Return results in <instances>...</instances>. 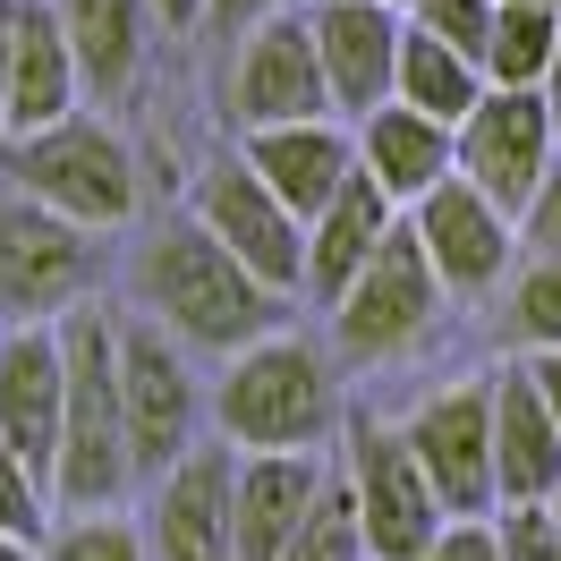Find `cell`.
Here are the masks:
<instances>
[{"instance_id":"obj_1","label":"cell","mask_w":561,"mask_h":561,"mask_svg":"<svg viewBox=\"0 0 561 561\" xmlns=\"http://www.w3.org/2000/svg\"><path fill=\"white\" fill-rule=\"evenodd\" d=\"M137 316H153L179 350H196V357H239L247 341L280 332L289 298L264 289L196 213H171L137 247Z\"/></svg>"},{"instance_id":"obj_2","label":"cell","mask_w":561,"mask_h":561,"mask_svg":"<svg viewBox=\"0 0 561 561\" xmlns=\"http://www.w3.org/2000/svg\"><path fill=\"white\" fill-rule=\"evenodd\" d=\"M0 179L9 187H26L35 205H51L60 221L77 230H119V221H137L145 205V171H137V145L111 128L103 111H60V119H43V128H18V137H0Z\"/></svg>"},{"instance_id":"obj_3","label":"cell","mask_w":561,"mask_h":561,"mask_svg":"<svg viewBox=\"0 0 561 561\" xmlns=\"http://www.w3.org/2000/svg\"><path fill=\"white\" fill-rule=\"evenodd\" d=\"M341 425V383L332 357L298 332H264L221 366L213 391V434L230 451H323Z\"/></svg>"},{"instance_id":"obj_4","label":"cell","mask_w":561,"mask_h":561,"mask_svg":"<svg viewBox=\"0 0 561 561\" xmlns=\"http://www.w3.org/2000/svg\"><path fill=\"white\" fill-rule=\"evenodd\" d=\"M60 350H69V400H60V443H51V502L69 511H111L137 485L128 468V434H119V375H111V316L85 298L60 316Z\"/></svg>"},{"instance_id":"obj_5","label":"cell","mask_w":561,"mask_h":561,"mask_svg":"<svg viewBox=\"0 0 561 561\" xmlns=\"http://www.w3.org/2000/svg\"><path fill=\"white\" fill-rule=\"evenodd\" d=\"M111 375H119L128 468H137V485H153L187 443H205V391L187 375V350L153 316H111Z\"/></svg>"},{"instance_id":"obj_6","label":"cell","mask_w":561,"mask_h":561,"mask_svg":"<svg viewBox=\"0 0 561 561\" xmlns=\"http://www.w3.org/2000/svg\"><path fill=\"white\" fill-rule=\"evenodd\" d=\"M443 298H451V289L434 280L417 230H409V213H400L383 230V247L357 264V280L323 307V316H332V350L357 357V366H383V357L417 350L425 332L443 323Z\"/></svg>"},{"instance_id":"obj_7","label":"cell","mask_w":561,"mask_h":561,"mask_svg":"<svg viewBox=\"0 0 561 561\" xmlns=\"http://www.w3.org/2000/svg\"><path fill=\"white\" fill-rule=\"evenodd\" d=\"M94 298V230L60 221L26 187L0 179V332L9 323H60Z\"/></svg>"},{"instance_id":"obj_8","label":"cell","mask_w":561,"mask_h":561,"mask_svg":"<svg viewBox=\"0 0 561 561\" xmlns=\"http://www.w3.org/2000/svg\"><path fill=\"white\" fill-rule=\"evenodd\" d=\"M341 477H350V502H357V536H366V561H425V545L451 527V511L434 502L425 485L417 451H409V434L383 417H350L341 425Z\"/></svg>"},{"instance_id":"obj_9","label":"cell","mask_w":561,"mask_h":561,"mask_svg":"<svg viewBox=\"0 0 561 561\" xmlns=\"http://www.w3.org/2000/svg\"><path fill=\"white\" fill-rule=\"evenodd\" d=\"M187 213L205 221L213 239L239 255L247 273L264 280V289H280V298H298V273H307V221L280 205L264 179L247 171L239 145H221V153H205V171H196V196H187Z\"/></svg>"},{"instance_id":"obj_10","label":"cell","mask_w":561,"mask_h":561,"mask_svg":"<svg viewBox=\"0 0 561 561\" xmlns=\"http://www.w3.org/2000/svg\"><path fill=\"white\" fill-rule=\"evenodd\" d=\"M221 111H230L239 137L247 128H289V119H332L307 9H273V18H255L239 35L230 77H221Z\"/></svg>"},{"instance_id":"obj_11","label":"cell","mask_w":561,"mask_h":561,"mask_svg":"<svg viewBox=\"0 0 561 561\" xmlns=\"http://www.w3.org/2000/svg\"><path fill=\"white\" fill-rule=\"evenodd\" d=\"M451 145H459V179L519 221V205L536 196V179L553 171L561 128H553V111H545L536 85H485V103L451 128Z\"/></svg>"},{"instance_id":"obj_12","label":"cell","mask_w":561,"mask_h":561,"mask_svg":"<svg viewBox=\"0 0 561 561\" xmlns=\"http://www.w3.org/2000/svg\"><path fill=\"white\" fill-rule=\"evenodd\" d=\"M409 451L451 519H493V383H443L409 409Z\"/></svg>"},{"instance_id":"obj_13","label":"cell","mask_w":561,"mask_h":561,"mask_svg":"<svg viewBox=\"0 0 561 561\" xmlns=\"http://www.w3.org/2000/svg\"><path fill=\"white\" fill-rule=\"evenodd\" d=\"M230 477L239 451L221 434L187 443L145 493V561H230Z\"/></svg>"},{"instance_id":"obj_14","label":"cell","mask_w":561,"mask_h":561,"mask_svg":"<svg viewBox=\"0 0 561 561\" xmlns=\"http://www.w3.org/2000/svg\"><path fill=\"white\" fill-rule=\"evenodd\" d=\"M409 230H417L425 264H434V280H443L451 298H493V289L511 280V264H519V221L493 205V196H477L459 171L443 179L434 196L409 205Z\"/></svg>"},{"instance_id":"obj_15","label":"cell","mask_w":561,"mask_h":561,"mask_svg":"<svg viewBox=\"0 0 561 561\" xmlns=\"http://www.w3.org/2000/svg\"><path fill=\"white\" fill-rule=\"evenodd\" d=\"M307 26H316L323 94L350 128L375 103H391V60H400V9L391 0H316Z\"/></svg>"},{"instance_id":"obj_16","label":"cell","mask_w":561,"mask_h":561,"mask_svg":"<svg viewBox=\"0 0 561 561\" xmlns=\"http://www.w3.org/2000/svg\"><path fill=\"white\" fill-rule=\"evenodd\" d=\"M60 400H69L60 323H9L0 332V443L43 477H51V443H60Z\"/></svg>"},{"instance_id":"obj_17","label":"cell","mask_w":561,"mask_h":561,"mask_svg":"<svg viewBox=\"0 0 561 561\" xmlns=\"http://www.w3.org/2000/svg\"><path fill=\"white\" fill-rule=\"evenodd\" d=\"M85 103L77 85V51L60 35V9L51 0H9V60H0V137L43 128L60 111Z\"/></svg>"},{"instance_id":"obj_18","label":"cell","mask_w":561,"mask_h":561,"mask_svg":"<svg viewBox=\"0 0 561 561\" xmlns=\"http://www.w3.org/2000/svg\"><path fill=\"white\" fill-rule=\"evenodd\" d=\"M323 451H239L230 477V561H280L289 536L323 493Z\"/></svg>"},{"instance_id":"obj_19","label":"cell","mask_w":561,"mask_h":561,"mask_svg":"<svg viewBox=\"0 0 561 561\" xmlns=\"http://www.w3.org/2000/svg\"><path fill=\"white\" fill-rule=\"evenodd\" d=\"M247 171L273 187L280 205L298 213V221H316L332 196H341V179L357 171V137L341 119H289V128H247L239 137Z\"/></svg>"},{"instance_id":"obj_20","label":"cell","mask_w":561,"mask_h":561,"mask_svg":"<svg viewBox=\"0 0 561 561\" xmlns=\"http://www.w3.org/2000/svg\"><path fill=\"white\" fill-rule=\"evenodd\" d=\"M553 493H561V425L545 417L527 366L511 357L493 375V511L502 502H553Z\"/></svg>"},{"instance_id":"obj_21","label":"cell","mask_w":561,"mask_h":561,"mask_svg":"<svg viewBox=\"0 0 561 561\" xmlns=\"http://www.w3.org/2000/svg\"><path fill=\"white\" fill-rule=\"evenodd\" d=\"M350 137H357V171L375 179L400 213L417 205V196H434V187L459 171L451 128H443V119H425V111H409V103H375Z\"/></svg>"},{"instance_id":"obj_22","label":"cell","mask_w":561,"mask_h":561,"mask_svg":"<svg viewBox=\"0 0 561 561\" xmlns=\"http://www.w3.org/2000/svg\"><path fill=\"white\" fill-rule=\"evenodd\" d=\"M60 9V35L77 51V85L85 103H128L153 51V9L145 0H51Z\"/></svg>"},{"instance_id":"obj_23","label":"cell","mask_w":561,"mask_h":561,"mask_svg":"<svg viewBox=\"0 0 561 561\" xmlns=\"http://www.w3.org/2000/svg\"><path fill=\"white\" fill-rule=\"evenodd\" d=\"M391 221H400V205H391V196H383L366 171H350V179H341V196H332V205L307 221V273H298V298L332 307V298L357 280V264L383 247Z\"/></svg>"},{"instance_id":"obj_24","label":"cell","mask_w":561,"mask_h":561,"mask_svg":"<svg viewBox=\"0 0 561 561\" xmlns=\"http://www.w3.org/2000/svg\"><path fill=\"white\" fill-rule=\"evenodd\" d=\"M391 103L425 111V119H443V128H459L468 111L485 103V69L468 60V51H451V43H434L425 26H409L400 18V60H391Z\"/></svg>"},{"instance_id":"obj_25","label":"cell","mask_w":561,"mask_h":561,"mask_svg":"<svg viewBox=\"0 0 561 561\" xmlns=\"http://www.w3.org/2000/svg\"><path fill=\"white\" fill-rule=\"evenodd\" d=\"M553 35H561V9L493 0V26H485V85H545V69H553Z\"/></svg>"},{"instance_id":"obj_26","label":"cell","mask_w":561,"mask_h":561,"mask_svg":"<svg viewBox=\"0 0 561 561\" xmlns=\"http://www.w3.org/2000/svg\"><path fill=\"white\" fill-rule=\"evenodd\" d=\"M502 332L519 350H561V255H519L502 280Z\"/></svg>"},{"instance_id":"obj_27","label":"cell","mask_w":561,"mask_h":561,"mask_svg":"<svg viewBox=\"0 0 561 561\" xmlns=\"http://www.w3.org/2000/svg\"><path fill=\"white\" fill-rule=\"evenodd\" d=\"M280 561H366L350 477H323V493L307 502V519H298V536H289V553H280Z\"/></svg>"},{"instance_id":"obj_28","label":"cell","mask_w":561,"mask_h":561,"mask_svg":"<svg viewBox=\"0 0 561 561\" xmlns=\"http://www.w3.org/2000/svg\"><path fill=\"white\" fill-rule=\"evenodd\" d=\"M43 561H145V527L119 511H69L60 527H43Z\"/></svg>"},{"instance_id":"obj_29","label":"cell","mask_w":561,"mask_h":561,"mask_svg":"<svg viewBox=\"0 0 561 561\" xmlns=\"http://www.w3.org/2000/svg\"><path fill=\"white\" fill-rule=\"evenodd\" d=\"M43 527H51V477H43V468H26V459L0 443V536L43 545Z\"/></svg>"},{"instance_id":"obj_30","label":"cell","mask_w":561,"mask_h":561,"mask_svg":"<svg viewBox=\"0 0 561 561\" xmlns=\"http://www.w3.org/2000/svg\"><path fill=\"white\" fill-rule=\"evenodd\" d=\"M400 18H409V26H425L434 43L468 51V60L485 69V26H493V0H409Z\"/></svg>"},{"instance_id":"obj_31","label":"cell","mask_w":561,"mask_h":561,"mask_svg":"<svg viewBox=\"0 0 561 561\" xmlns=\"http://www.w3.org/2000/svg\"><path fill=\"white\" fill-rule=\"evenodd\" d=\"M493 553L502 561H561L553 502H502V511H493Z\"/></svg>"},{"instance_id":"obj_32","label":"cell","mask_w":561,"mask_h":561,"mask_svg":"<svg viewBox=\"0 0 561 561\" xmlns=\"http://www.w3.org/2000/svg\"><path fill=\"white\" fill-rule=\"evenodd\" d=\"M519 255H561V153L536 179V196L519 205Z\"/></svg>"},{"instance_id":"obj_33","label":"cell","mask_w":561,"mask_h":561,"mask_svg":"<svg viewBox=\"0 0 561 561\" xmlns=\"http://www.w3.org/2000/svg\"><path fill=\"white\" fill-rule=\"evenodd\" d=\"M425 561H502L493 553V519H451L434 545H425Z\"/></svg>"},{"instance_id":"obj_34","label":"cell","mask_w":561,"mask_h":561,"mask_svg":"<svg viewBox=\"0 0 561 561\" xmlns=\"http://www.w3.org/2000/svg\"><path fill=\"white\" fill-rule=\"evenodd\" d=\"M527 383H536V400H545V417L561 425V350H519Z\"/></svg>"},{"instance_id":"obj_35","label":"cell","mask_w":561,"mask_h":561,"mask_svg":"<svg viewBox=\"0 0 561 561\" xmlns=\"http://www.w3.org/2000/svg\"><path fill=\"white\" fill-rule=\"evenodd\" d=\"M273 9H289V0H205V26L247 35V26H255V18H273Z\"/></svg>"},{"instance_id":"obj_36","label":"cell","mask_w":561,"mask_h":561,"mask_svg":"<svg viewBox=\"0 0 561 561\" xmlns=\"http://www.w3.org/2000/svg\"><path fill=\"white\" fill-rule=\"evenodd\" d=\"M153 9V35H196L205 26V0H145Z\"/></svg>"},{"instance_id":"obj_37","label":"cell","mask_w":561,"mask_h":561,"mask_svg":"<svg viewBox=\"0 0 561 561\" xmlns=\"http://www.w3.org/2000/svg\"><path fill=\"white\" fill-rule=\"evenodd\" d=\"M536 94H545V111H553V128H561V35H553V69H545V85H536Z\"/></svg>"},{"instance_id":"obj_38","label":"cell","mask_w":561,"mask_h":561,"mask_svg":"<svg viewBox=\"0 0 561 561\" xmlns=\"http://www.w3.org/2000/svg\"><path fill=\"white\" fill-rule=\"evenodd\" d=\"M0 561H43V553L26 545V536H0Z\"/></svg>"},{"instance_id":"obj_39","label":"cell","mask_w":561,"mask_h":561,"mask_svg":"<svg viewBox=\"0 0 561 561\" xmlns=\"http://www.w3.org/2000/svg\"><path fill=\"white\" fill-rule=\"evenodd\" d=\"M0 60H9V0H0Z\"/></svg>"},{"instance_id":"obj_40","label":"cell","mask_w":561,"mask_h":561,"mask_svg":"<svg viewBox=\"0 0 561 561\" xmlns=\"http://www.w3.org/2000/svg\"><path fill=\"white\" fill-rule=\"evenodd\" d=\"M527 9H561V0H527Z\"/></svg>"},{"instance_id":"obj_41","label":"cell","mask_w":561,"mask_h":561,"mask_svg":"<svg viewBox=\"0 0 561 561\" xmlns=\"http://www.w3.org/2000/svg\"><path fill=\"white\" fill-rule=\"evenodd\" d=\"M553 527H561V493H553Z\"/></svg>"},{"instance_id":"obj_42","label":"cell","mask_w":561,"mask_h":561,"mask_svg":"<svg viewBox=\"0 0 561 561\" xmlns=\"http://www.w3.org/2000/svg\"><path fill=\"white\" fill-rule=\"evenodd\" d=\"M391 9H409V0H391Z\"/></svg>"}]
</instances>
